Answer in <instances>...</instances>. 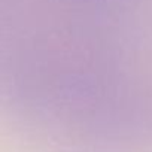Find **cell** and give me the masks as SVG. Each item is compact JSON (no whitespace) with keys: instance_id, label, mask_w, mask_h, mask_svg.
Segmentation results:
<instances>
[]
</instances>
